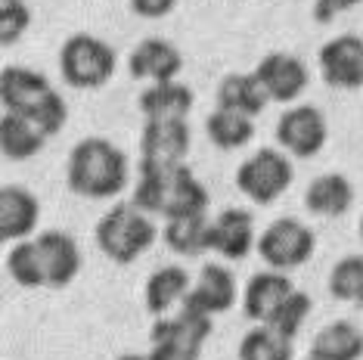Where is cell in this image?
Wrapping results in <instances>:
<instances>
[{"label": "cell", "instance_id": "13", "mask_svg": "<svg viewBox=\"0 0 363 360\" xmlns=\"http://www.w3.org/2000/svg\"><path fill=\"white\" fill-rule=\"evenodd\" d=\"M211 252H218L227 261L249 258L252 249H258V236H255V218L245 208H227L218 218H211L208 233Z\"/></svg>", "mask_w": 363, "mask_h": 360}, {"label": "cell", "instance_id": "7", "mask_svg": "<svg viewBox=\"0 0 363 360\" xmlns=\"http://www.w3.org/2000/svg\"><path fill=\"white\" fill-rule=\"evenodd\" d=\"M295 180V168L286 152L264 146L236 168V186L242 196H249L255 206H270L283 196Z\"/></svg>", "mask_w": 363, "mask_h": 360}, {"label": "cell", "instance_id": "16", "mask_svg": "<svg viewBox=\"0 0 363 360\" xmlns=\"http://www.w3.org/2000/svg\"><path fill=\"white\" fill-rule=\"evenodd\" d=\"M35 242L40 249V258H44L47 286H50V289H65L81 270L78 242L62 230H47V233H40Z\"/></svg>", "mask_w": 363, "mask_h": 360}, {"label": "cell", "instance_id": "32", "mask_svg": "<svg viewBox=\"0 0 363 360\" xmlns=\"http://www.w3.org/2000/svg\"><path fill=\"white\" fill-rule=\"evenodd\" d=\"M177 6V0H130V13L140 19H162Z\"/></svg>", "mask_w": 363, "mask_h": 360}, {"label": "cell", "instance_id": "17", "mask_svg": "<svg viewBox=\"0 0 363 360\" xmlns=\"http://www.w3.org/2000/svg\"><path fill=\"white\" fill-rule=\"evenodd\" d=\"M292 289L295 286L286 276V270H261V274H255L242 292L245 317L255 323H267L270 314L292 296Z\"/></svg>", "mask_w": 363, "mask_h": 360}, {"label": "cell", "instance_id": "5", "mask_svg": "<svg viewBox=\"0 0 363 360\" xmlns=\"http://www.w3.org/2000/svg\"><path fill=\"white\" fill-rule=\"evenodd\" d=\"M211 314L199 308L180 305L177 317H159L152 323L150 360H199L205 339L211 335Z\"/></svg>", "mask_w": 363, "mask_h": 360}, {"label": "cell", "instance_id": "12", "mask_svg": "<svg viewBox=\"0 0 363 360\" xmlns=\"http://www.w3.org/2000/svg\"><path fill=\"white\" fill-rule=\"evenodd\" d=\"M255 75L267 90L270 103H295L308 87V65L292 53H267L255 65Z\"/></svg>", "mask_w": 363, "mask_h": 360}, {"label": "cell", "instance_id": "31", "mask_svg": "<svg viewBox=\"0 0 363 360\" xmlns=\"http://www.w3.org/2000/svg\"><path fill=\"white\" fill-rule=\"evenodd\" d=\"M31 26V10L22 0H4L0 4V44H16Z\"/></svg>", "mask_w": 363, "mask_h": 360}, {"label": "cell", "instance_id": "4", "mask_svg": "<svg viewBox=\"0 0 363 360\" xmlns=\"http://www.w3.org/2000/svg\"><path fill=\"white\" fill-rule=\"evenodd\" d=\"M155 236V224L150 220L143 208H137L134 202L125 206H115L112 211H106L96 224V245L100 252L115 264H130L137 261L143 252L152 249Z\"/></svg>", "mask_w": 363, "mask_h": 360}, {"label": "cell", "instance_id": "34", "mask_svg": "<svg viewBox=\"0 0 363 360\" xmlns=\"http://www.w3.org/2000/svg\"><path fill=\"white\" fill-rule=\"evenodd\" d=\"M118 360H150V354H146V357L143 354H125V357H118Z\"/></svg>", "mask_w": 363, "mask_h": 360}, {"label": "cell", "instance_id": "18", "mask_svg": "<svg viewBox=\"0 0 363 360\" xmlns=\"http://www.w3.org/2000/svg\"><path fill=\"white\" fill-rule=\"evenodd\" d=\"M184 305L199 308V310H205V314H211V317L230 310L236 305V280H233V274H230L227 267H220V264H205L199 270L196 286L186 292Z\"/></svg>", "mask_w": 363, "mask_h": 360}, {"label": "cell", "instance_id": "36", "mask_svg": "<svg viewBox=\"0 0 363 360\" xmlns=\"http://www.w3.org/2000/svg\"><path fill=\"white\" fill-rule=\"evenodd\" d=\"M360 240H363V218H360Z\"/></svg>", "mask_w": 363, "mask_h": 360}, {"label": "cell", "instance_id": "30", "mask_svg": "<svg viewBox=\"0 0 363 360\" xmlns=\"http://www.w3.org/2000/svg\"><path fill=\"white\" fill-rule=\"evenodd\" d=\"M311 296H304V292L298 289H292V296H289L283 305H279L274 314H270V320L267 326H274V330L279 335H286V339H295L298 335V330L304 326V320L311 317Z\"/></svg>", "mask_w": 363, "mask_h": 360}, {"label": "cell", "instance_id": "28", "mask_svg": "<svg viewBox=\"0 0 363 360\" xmlns=\"http://www.w3.org/2000/svg\"><path fill=\"white\" fill-rule=\"evenodd\" d=\"M6 274L13 276L19 286L26 289H38L47 286V270H44V258H40L38 242H16L6 255Z\"/></svg>", "mask_w": 363, "mask_h": 360}, {"label": "cell", "instance_id": "2", "mask_svg": "<svg viewBox=\"0 0 363 360\" xmlns=\"http://www.w3.org/2000/svg\"><path fill=\"white\" fill-rule=\"evenodd\" d=\"M128 177V155L106 137H84L69 152L65 180H69V190L84 199H112V196L125 193Z\"/></svg>", "mask_w": 363, "mask_h": 360}, {"label": "cell", "instance_id": "14", "mask_svg": "<svg viewBox=\"0 0 363 360\" xmlns=\"http://www.w3.org/2000/svg\"><path fill=\"white\" fill-rule=\"evenodd\" d=\"M130 78L137 81H171L184 69V56L171 40L164 38H146L130 50L128 56Z\"/></svg>", "mask_w": 363, "mask_h": 360}, {"label": "cell", "instance_id": "27", "mask_svg": "<svg viewBox=\"0 0 363 360\" xmlns=\"http://www.w3.org/2000/svg\"><path fill=\"white\" fill-rule=\"evenodd\" d=\"M292 339L279 335L274 326L261 323L239 342V360H292Z\"/></svg>", "mask_w": 363, "mask_h": 360}, {"label": "cell", "instance_id": "10", "mask_svg": "<svg viewBox=\"0 0 363 360\" xmlns=\"http://www.w3.org/2000/svg\"><path fill=\"white\" fill-rule=\"evenodd\" d=\"M320 75L335 90H360L363 87V38L338 35L320 47Z\"/></svg>", "mask_w": 363, "mask_h": 360}, {"label": "cell", "instance_id": "23", "mask_svg": "<svg viewBox=\"0 0 363 360\" xmlns=\"http://www.w3.org/2000/svg\"><path fill=\"white\" fill-rule=\"evenodd\" d=\"M193 289L189 283V274L177 264H168V267H159L155 274L146 280V310L155 317H164L174 305H184L186 292Z\"/></svg>", "mask_w": 363, "mask_h": 360}, {"label": "cell", "instance_id": "11", "mask_svg": "<svg viewBox=\"0 0 363 360\" xmlns=\"http://www.w3.org/2000/svg\"><path fill=\"white\" fill-rule=\"evenodd\" d=\"M189 125L186 118H146L140 134V159L155 165H177L189 152Z\"/></svg>", "mask_w": 363, "mask_h": 360}, {"label": "cell", "instance_id": "9", "mask_svg": "<svg viewBox=\"0 0 363 360\" xmlns=\"http://www.w3.org/2000/svg\"><path fill=\"white\" fill-rule=\"evenodd\" d=\"M329 128L317 106H295L286 109L277 121V143L292 159H313L326 146Z\"/></svg>", "mask_w": 363, "mask_h": 360}, {"label": "cell", "instance_id": "1", "mask_svg": "<svg viewBox=\"0 0 363 360\" xmlns=\"http://www.w3.org/2000/svg\"><path fill=\"white\" fill-rule=\"evenodd\" d=\"M140 180L134 186V202L146 215H162L164 220L208 211V190L184 162L177 165H155L140 159Z\"/></svg>", "mask_w": 363, "mask_h": 360}, {"label": "cell", "instance_id": "19", "mask_svg": "<svg viewBox=\"0 0 363 360\" xmlns=\"http://www.w3.org/2000/svg\"><path fill=\"white\" fill-rule=\"evenodd\" d=\"M196 106L193 87L180 84L177 78L171 81H152L140 94V112L146 118H186Z\"/></svg>", "mask_w": 363, "mask_h": 360}, {"label": "cell", "instance_id": "33", "mask_svg": "<svg viewBox=\"0 0 363 360\" xmlns=\"http://www.w3.org/2000/svg\"><path fill=\"white\" fill-rule=\"evenodd\" d=\"M357 4H363V0H313V19L329 22V19H335V16L354 10Z\"/></svg>", "mask_w": 363, "mask_h": 360}, {"label": "cell", "instance_id": "25", "mask_svg": "<svg viewBox=\"0 0 363 360\" xmlns=\"http://www.w3.org/2000/svg\"><path fill=\"white\" fill-rule=\"evenodd\" d=\"M363 332L348 320H335L317 332L311 342V360H360Z\"/></svg>", "mask_w": 363, "mask_h": 360}, {"label": "cell", "instance_id": "20", "mask_svg": "<svg viewBox=\"0 0 363 360\" xmlns=\"http://www.w3.org/2000/svg\"><path fill=\"white\" fill-rule=\"evenodd\" d=\"M304 206L311 215L320 218H342L354 206V186L345 174H320L304 190Z\"/></svg>", "mask_w": 363, "mask_h": 360}, {"label": "cell", "instance_id": "37", "mask_svg": "<svg viewBox=\"0 0 363 360\" xmlns=\"http://www.w3.org/2000/svg\"><path fill=\"white\" fill-rule=\"evenodd\" d=\"M0 4H4V0H0Z\"/></svg>", "mask_w": 363, "mask_h": 360}, {"label": "cell", "instance_id": "29", "mask_svg": "<svg viewBox=\"0 0 363 360\" xmlns=\"http://www.w3.org/2000/svg\"><path fill=\"white\" fill-rule=\"evenodd\" d=\"M363 289V255H348L329 270V292L338 301H357Z\"/></svg>", "mask_w": 363, "mask_h": 360}, {"label": "cell", "instance_id": "26", "mask_svg": "<svg viewBox=\"0 0 363 360\" xmlns=\"http://www.w3.org/2000/svg\"><path fill=\"white\" fill-rule=\"evenodd\" d=\"M205 134L208 140L218 146V150H242V146L252 143L255 137V121L242 112H233V109H214L208 118H205Z\"/></svg>", "mask_w": 363, "mask_h": 360}, {"label": "cell", "instance_id": "15", "mask_svg": "<svg viewBox=\"0 0 363 360\" xmlns=\"http://www.w3.org/2000/svg\"><path fill=\"white\" fill-rule=\"evenodd\" d=\"M40 218V202L26 186H0V240L4 242H22L35 233Z\"/></svg>", "mask_w": 363, "mask_h": 360}, {"label": "cell", "instance_id": "22", "mask_svg": "<svg viewBox=\"0 0 363 360\" xmlns=\"http://www.w3.org/2000/svg\"><path fill=\"white\" fill-rule=\"evenodd\" d=\"M270 103L267 90L258 81V75H245V72H233L227 75L224 81L218 84V106L220 109H233V112H242V116H261L264 106Z\"/></svg>", "mask_w": 363, "mask_h": 360}, {"label": "cell", "instance_id": "8", "mask_svg": "<svg viewBox=\"0 0 363 360\" xmlns=\"http://www.w3.org/2000/svg\"><path fill=\"white\" fill-rule=\"evenodd\" d=\"M313 245H317V240H313L311 227H304L295 218H277L258 236V255L274 270H292L311 261Z\"/></svg>", "mask_w": 363, "mask_h": 360}, {"label": "cell", "instance_id": "3", "mask_svg": "<svg viewBox=\"0 0 363 360\" xmlns=\"http://www.w3.org/2000/svg\"><path fill=\"white\" fill-rule=\"evenodd\" d=\"M0 103L4 112H19L31 118L47 137L60 134L69 121V106L44 75L26 65H4L0 72Z\"/></svg>", "mask_w": 363, "mask_h": 360}, {"label": "cell", "instance_id": "21", "mask_svg": "<svg viewBox=\"0 0 363 360\" xmlns=\"http://www.w3.org/2000/svg\"><path fill=\"white\" fill-rule=\"evenodd\" d=\"M47 143V134L35 121L19 116V112H4L0 118V152L10 162H26L31 155H38Z\"/></svg>", "mask_w": 363, "mask_h": 360}, {"label": "cell", "instance_id": "35", "mask_svg": "<svg viewBox=\"0 0 363 360\" xmlns=\"http://www.w3.org/2000/svg\"><path fill=\"white\" fill-rule=\"evenodd\" d=\"M357 305L363 308V289H360V296H357Z\"/></svg>", "mask_w": 363, "mask_h": 360}, {"label": "cell", "instance_id": "6", "mask_svg": "<svg viewBox=\"0 0 363 360\" xmlns=\"http://www.w3.org/2000/svg\"><path fill=\"white\" fill-rule=\"evenodd\" d=\"M62 81L75 90H96L109 84L115 75V50L106 40L78 31L62 44L60 50Z\"/></svg>", "mask_w": 363, "mask_h": 360}, {"label": "cell", "instance_id": "24", "mask_svg": "<svg viewBox=\"0 0 363 360\" xmlns=\"http://www.w3.org/2000/svg\"><path fill=\"white\" fill-rule=\"evenodd\" d=\"M208 233H211V218H208V211H205V215H184V218L164 220L162 240L171 252H177V255L196 258L211 249Z\"/></svg>", "mask_w": 363, "mask_h": 360}]
</instances>
